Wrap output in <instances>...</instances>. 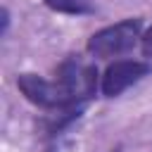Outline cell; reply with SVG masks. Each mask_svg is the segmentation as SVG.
<instances>
[{"label": "cell", "instance_id": "cell-1", "mask_svg": "<svg viewBox=\"0 0 152 152\" xmlns=\"http://www.w3.org/2000/svg\"><path fill=\"white\" fill-rule=\"evenodd\" d=\"M142 28V21L135 17V19H124V21H116L112 26H104L100 31H95L90 38H88V52L95 55V57H102V59H109V57H119L128 50H133V45L142 38L140 33Z\"/></svg>", "mask_w": 152, "mask_h": 152}, {"label": "cell", "instance_id": "cell-2", "mask_svg": "<svg viewBox=\"0 0 152 152\" xmlns=\"http://www.w3.org/2000/svg\"><path fill=\"white\" fill-rule=\"evenodd\" d=\"M17 88L28 102H33L40 109H66L76 104V100L59 81H45L38 74H19Z\"/></svg>", "mask_w": 152, "mask_h": 152}, {"label": "cell", "instance_id": "cell-3", "mask_svg": "<svg viewBox=\"0 0 152 152\" xmlns=\"http://www.w3.org/2000/svg\"><path fill=\"white\" fill-rule=\"evenodd\" d=\"M57 81L69 90V95L76 102H81V100H88L95 93V88H97V71H95V66L83 64L76 57H69V59H64L59 64Z\"/></svg>", "mask_w": 152, "mask_h": 152}, {"label": "cell", "instance_id": "cell-4", "mask_svg": "<svg viewBox=\"0 0 152 152\" xmlns=\"http://www.w3.org/2000/svg\"><path fill=\"white\" fill-rule=\"evenodd\" d=\"M150 71H152V66L147 62H140V59H119V62L109 64L107 71L102 74V83H100L102 95L116 97L126 88H131L133 83H138L140 78H145Z\"/></svg>", "mask_w": 152, "mask_h": 152}, {"label": "cell", "instance_id": "cell-5", "mask_svg": "<svg viewBox=\"0 0 152 152\" xmlns=\"http://www.w3.org/2000/svg\"><path fill=\"white\" fill-rule=\"evenodd\" d=\"M50 10L62 12V14H90L93 2L90 0H43Z\"/></svg>", "mask_w": 152, "mask_h": 152}, {"label": "cell", "instance_id": "cell-6", "mask_svg": "<svg viewBox=\"0 0 152 152\" xmlns=\"http://www.w3.org/2000/svg\"><path fill=\"white\" fill-rule=\"evenodd\" d=\"M140 50H142V57L152 59V26L142 33V38H140Z\"/></svg>", "mask_w": 152, "mask_h": 152}]
</instances>
